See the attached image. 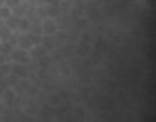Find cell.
Here are the masks:
<instances>
[{"label": "cell", "instance_id": "cell-1", "mask_svg": "<svg viewBox=\"0 0 156 122\" xmlns=\"http://www.w3.org/2000/svg\"><path fill=\"white\" fill-rule=\"evenodd\" d=\"M9 59H11L13 63H21V65H27V63L32 61V55H30V51H26V49L13 47L11 55H9Z\"/></svg>", "mask_w": 156, "mask_h": 122}, {"label": "cell", "instance_id": "cell-10", "mask_svg": "<svg viewBox=\"0 0 156 122\" xmlns=\"http://www.w3.org/2000/svg\"><path fill=\"white\" fill-rule=\"evenodd\" d=\"M40 40H42V44H44V49L51 51L53 47H55V42H53V36H47V34H42L40 36Z\"/></svg>", "mask_w": 156, "mask_h": 122}, {"label": "cell", "instance_id": "cell-12", "mask_svg": "<svg viewBox=\"0 0 156 122\" xmlns=\"http://www.w3.org/2000/svg\"><path fill=\"white\" fill-rule=\"evenodd\" d=\"M19 2H21V0H4V4H6L9 9H13V6H17Z\"/></svg>", "mask_w": 156, "mask_h": 122}, {"label": "cell", "instance_id": "cell-6", "mask_svg": "<svg viewBox=\"0 0 156 122\" xmlns=\"http://www.w3.org/2000/svg\"><path fill=\"white\" fill-rule=\"evenodd\" d=\"M11 11H13V15H15V17H26L27 4H26V2H19V4H17V6H13Z\"/></svg>", "mask_w": 156, "mask_h": 122}, {"label": "cell", "instance_id": "cell-13", "mask_svg": "<svg viewBox=\"0 0 156 122\" xmlns=\"http://www.w3.org/2000/svg\"><path fill=\"white\" fill-rule=\"evenodd\" d=\"M2 4H4V0H0V6H2Z\"/></svg>", "mask_w": 156, "mask_h": 122}, {"label": "cell", "instance_id": "cell-2", "mask_svg": "<svg viewBox=\"0 0 156 122\" xmlns=\"http://www.w3.org/2000/svg\"><path fill=\"white\" fill-rule=\"evenodd\" d=\"M42 34H47V36H55L57 34V21H55V17H44L42 21Z\"/></svg>", "mask_w": 156, "mask_h": 122}, {"label": "cell", "instance_id": "cell-15", "mask_svg": "<svg viewBox=\"0 0 156 122\" xmlns=\"http://www.w3.org/2000/svg\"><path fill=\"white\" fill-rule=\"evenodd\" d=\"M21 2H26V0H21Z\"/></svg>", "mask_w": 156, "mask_h": 122}, {"label": "cell", "instance_id": "cell-11", "mask_svg": "<svg viewBox=\"0 0 156 122\" xmlns=\"http://www.w3.org/2000/svg\"><path fill=\"white\" fill-rule=\"evenodd\" d=\"M11 15H13V11H11L6 4H2V6H0V19H2V21H6Z\"/></svg>", "mask_w": 156, "mask_h": 122}, {"label": "cell", "instance_id": "cell-3", "mask_svg": "<svg viewBox=\"0 0 156 122\" xmlns=\"http://www.w3.org/2000/svg\"><path fill=\"white\" fill-rule=\"evenodd\" d=\"M11 74H15V76L21 80V78H26V76H27V68H26V65H21V63H13V61H11Z\"/></svg>", "mask_w": 156, "mask_h": 122}, {"label": "cell", "instance_id": "cell-7", "mask_svg": "<svg viewBox=\"0 0 156 122\" xmlns=\"http://www.w3.org/2000/svg\"><path fill=\"white\" fill-rule=\"evenodd\" d=\"M57 13H59V2H57V0H53L51 4L47 6V15H44V17H55Z\"/></svg>", "mask_w": 156, "mask_h": 122}, {"label": "cell", "instance_id": "cell-8", "mask_svg": "<svg viewBox=\"0 0 156 122\" xmlns=\"http://www.w3.org/2000/svg\"><path fill=\"white\" fill-rule=\"evenodd\" d=\"M30 34H32V36H42V25H40V21L30 23Z\"/></svg>", "mask_w": 156, "mask_h": 122}, {"label": "cell", "instance_id": "cell-9", "mask_svg": "<svg viewBox=\"0 0 156 122\" xmlns=\"http://www.w3.org/2000/svg\"><path fill=\"white\" fill-rule=\"evenodd\" d=\"M11 51H13V44H11V42H2V40H0V55L9 57V55H11Z\"/></svg>", "mask_w": 156, "mask_h": 122}, {"label": "cell", "instance_id": "cell-14", "mask_svg": "<svg viewBox=\"0 0 156 122\" xmlns=\"http://www.w3.org/2000/svg\"><path fill=\"white\" fill-rule=\"evenodd\" d=\"M47 2H53V0H47Z\"/></svg>", "mask_w": 156, "mask_h": 122}, {"label": "cell", "instance_id": "cell-5", "mask_svg": "<svg viewBox=\"0 0 156 122\" xmlns=\"http://www.w3.org/2000/svg\"><path fill=\"white\" fill-rule=\"evenodd\" d=\"M2 101H4L6 105H13V103H15V91H13V89H4V91H2Z\"/></svg>", "mask_w": 156, "mask_h": 122}, {"label": "cell", "instance_id": "cell-4", "mask_svg": "<svg viewBox=\"0 0 156 122\" xmlns=\"http://www.w3.org/2000/svg\"><path fill=\"white\" fill-rule=\"evenodd\" d=\"M30 19L27 17H19V21H17V32L19 34H26V32H30Z\"/></svg>", "mask_w": 156, "mask_h": 122}]
</instances>
